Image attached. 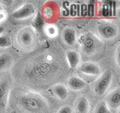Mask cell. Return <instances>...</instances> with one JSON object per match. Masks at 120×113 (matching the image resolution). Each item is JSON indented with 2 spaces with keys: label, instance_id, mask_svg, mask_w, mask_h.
Here are the masks:
<instances>
[{
  "label": "cell",
  "instance_id": "6da1fadb",
  "mask_svg": "<svg viewBox=\"0 0 120 113\" xmlns=\"http://www.w3.org/2000/svg\"><path fill=\"white\" fill-rule=\"evenodd\" d=\"M119 26L115 23L102 20L96 26V36L100 40L110 41L116 39L119 35Z\"/></svg>",
  "mask_w": 120,
  "mask_h": 113
},
{
  "label": "cell",
  "instance_id": "7a4b0ae2",
  "mask_svg": "<svg viewBox=\"0 0 120 113\" xmlns=\"http://www.w3.org/2000/svg\"><path fill=\"white\" fill-rule=\"evenodd\" d=\"M101 45V40L98 39L95 34L91 32L85 33L81 36L80 47L85 54H93L98 50Z\"/></svg>",
  "mask_w": 120,
  "mask_h": 113
},
{
  "label": "cell",
  "instance_id": "3957f363",
  "mask_svg": "<svg viewBox=\"0 0 120 113\" xmlns=\"http://www.w3.org/2000/svg\"><path fill=\"white\" fill-rule=\"evenodd\" d=\"M112 73L110 70H106L101 73L93 85V90L95 94L98 96H102L106 93L112 84Z\"/></svg>",
  "mask_w": 120,
  "mask_h": 113
},
{
  "label": "cell",
  "instance_id": "277c9868",
  "mask_svg": "<svg viewBox=\"0 0 120 113\" xmlns=\"http://www.w3.org/2000/svg\"><path fill=\"white\" fill-rule=\"evenodd\" d=\"M35 31L32 27H26L17 34V43L23 49H29L35 42Z\"/></svg>",
  "mask_w": 120,
  "mask_h": 113
},
{
  "label": "cell",
  "instance_id": "5b68a950",
  "mask_svg": "<svg viewBox=\"0 0 120 113\" xmlns=\"http://www.w3.org/2000/svg\"><path fill=\"white\" fill-rule=\"evenodd\" d=\"M36 13V8L32 3L26 2L18 8L11 14V16L15 20H25L29 18Z\"/></svg>",
  "mask_w": 120,
  "mask_h": 113
},
{
  "label": "cell",
  "instance_id": "8992f818",
  "mask_svg": "<svg viewBox=\"0 0 120 113\" xmlns=\"http://www.w3.org/2000/svg\"><path fill=\"white\" fill-rule=\"evenodd\" d=\"M11 92L10 81L7 78L0 80V111H5L8 103Z\"/></svg>",
  "mask_w": 120,
  "mask_h": 113
},
{
  "label": "cell",
  "instance_id": "52a82bcc",
  "mask_svg": "<svg viewBox=\"0 0 120 113\" xmlns=\"http://www.w3.org/2000/svg\"><path fill=\"white\" fill-rule=\"evenodd\" d=\"M104 101L110 111L119 110L120 108V89L119 87L109 93Z\"/></svg>",
  "mask_w": 120,
  "mask_h": 113
},
{
  "label": "cell",
  "instance_id": "ba28073f",
  "mask_svg": "<svg viewBox=\"0 0 120 113\" xmlns=\"http://www.w3.org/2000/svg\"><path fill=\"white\" fill-rule=\"evenodd\" d=\"M79 67V71L82 74L89 75L92 77H98L102 73H101V67L95 62L86 61L80 64Z\"/></svg>",
  "mask_w": 120,
  "mask_h": 113
},
{
  "label": "cell",
  "instance_id": "9c48e42d",
  "mask_svg": "<svg viewBox=\"0 0 120 113\" xmlns=\"http://www.w3.org/2000/svg\"><path fill=\"white\" fill-rule=\"evenodd\" d=\"M41 98H38L35 95H27L21 99L22 106L30 111H36L43 107L44 101L41 102Z\"/></svg>",
  "mask_w": 120,
  "mask_h": 113
},
{
  "label": "cell",
  "instance_id": "30bf717a",
  "mask_svg": "<svg viewBox=\"0 0 120 113\" xmlns=\"http://www.w3.org/2000/svg\"><path fill=\"white\" fill-rule=\"evenodd\" d=\"M86 85L87 82L77 75H72L68 79V88L74 91H78L84 89Z\"/></svg>",
  "mask_w": 120,
  "mask_h": 113
},
{
  "label": "cell",
  "instance_id": "8fae6325",
  "mask_svg": "<svg viewBox=\"0 0 120 113\" xmlns=\"http://www.w3.org/2000/svg\"><path fill=\"white\" fill-rule=\"evenodd\" d=\"M62 40L70 47L74 46L77 41V32L75 29L71 27H66L62 31Z\"/></svg>",
  "mask_w": 120,
  "mask_h": 113
},
{
  "label": "cell",
  "instance_id": "7c38bea8",
  "mask_svg": "<svg viewBox=\"0 0 120 113\" xmlns=\"http://www.w3.org/2000/svg\"><path fill=\"white\" fill-rule=\"evenodd\" d=\"M66 58L71 69H77L80 65L81 57L78 51L75 50H68L66 51Z\"/></svg>",
  "mask_w": 120,
  "mask_h": 113
},
{
  "label": "cell",
  "instance_id": "4fadbf2b",
  "mask_svg": "<svg viewBox=\"0 0 120 113\" xmlns=\"http://www.w3.org/2000/svg\"><path fill=\"white\" fill-rule=\"evenodd\" d=\"M52 89L56 97L60 100H65L68 97V90L65 85L59 83V84H56L54 86H52Z\"/></svg>",
  "mask_w": 120,
  "mask_h": 113
},
{
  "label": "cell",
  "instance_id": "5bb4252c",
  "mask_svg": "<svg viewBox=\"0 0 120 113\" xmlns=\"http://www.w3.org/2000/svg\"><path fill=\"white\" fill-rule=\"evenodd\" d=\"M76 110L77 113H89L90 109V103L87 97L81 96L76 102Z\"/></svg>",
  "mask_w": 120,
  "mask_h": 113
},
{
  "label": "cell",
  "instance_id": "9a60e30c",
  "mask_svg": "<svg viewBox=\"0 0 120 113\" xmlns=\"http://www.w3.org/2000/svg\"><path fill=\"white\" fill-rule=\"evenodd\" d=\"M45 25H46V23H45V20L42 16V14L38 13L32 21V28L36 32H41L44 31Z\"/></svg>",
  "mask_w": 120,
  "mask_h": 113
},
{
  "label": "cell",
  "instance_id": "2e32d148",
  "mask_svg": "<svg viewBox=\"0 0 120 113\" xmlns=\"http://www.w3.org/2000/svg\"><path fill=\"white\" fill-rule=\"evenodd\" d=\"M13 58L8 53H2L0 54V72L9 69L12 65Z\"/></svg>",
  "mask_w": 120,
  "mask_h": 113
},
{
  "label": "cell",
  "instance_id": "e0dca14e",
  "mask_svg": "<svg viewBox=\"0 0 120 113\" xmlns=\"http://www.w3.org/2000/svg\"><path fill=\"white\" fill-rule=\"evenodd\" d=\"M44 32L49 38L53 39L58 36L59 28L54 24H46L44 28Z\"/></svg>",
  "mask_w": 120,
  "mask_h": 113
},
{
  "label": "cell",
  "instance_id": "ac0fdd59",
  "mask_svg": "<svg viewBox=\"0 0 120 113\" xmlns=\"http://www.w3.org/2000/svg\"><path fill=\"white\" fill-rule=\"evenodd\" d=\"M11 40L10 37L5 34L0 36V48H9L11 45Z\"/></svg>",
  "mask_w": 120,
  "mask_h": 113
},
{
  "label": "cell",
  "instance_id": "d6986e66",
  "mask_svg": "<svg viewBox=\"0 0 120 113\" xmlns=\"http://www.w3.org/2000/svg\"><path fill=\"white\" fill-rule=\"evenodd\" d=\"M94 113H111V111L108 109L105 102L103 100L98 104Z\"/></svg>",
  "mask_w": 120,
  "mask_h": 113
},
{
  "label": "cell",
  "instance_id": "ffe728a7",
  "mask_svg": "<svg viewBox=\"0 0 120 113\" xmlns=\"http://www.w3.org/2000/svg\"><path fill=\"white\" fill-rule=\"evenodd\" d=\"M53 14H54V10L51 6L47 5L44 8L42 16L44 18V20L45 19H48V20H50V19H51L52 17L54 16Z\"/></svg>",
  "mask_w": 120,
  "mask_h": 113
},
{
  "label": "cell",
  "instance_id": "44dd1931",
  "mask_svg": "<svg viewBox=\"0 0 120 113\" xmlns=\"http://www.w3.org/2000/svg\"><path fill=\"white\" fill-rule=\"evenodd\" d=\"M57 113H73V109L69 105H64L59 109Z\"/></svg>",
  "mask_w": 120,
  "mask_h": 113
},
{
  "label": "cell",
  "instance_id": "7402d4cb",
  "mask_svg": "<svg viewBox=\"0 0 120 113\" xmlns=\"http://www.w3.org/2000/svg\"><path fill=\"white\" fill-rule=\"evenodd\" d=\"M7 18H8V14L6 11L4 10H0V24L5 21Z\"/></svg>",
  "mask_w": 120,
  "mask_h": 113
},
{
  "label": "cell",
  "instance_id": "603a6c76",
  "mask_svg": "<svg viewBox=\"0 0 120 113\" xmlns=\"http://www.w3.org/2000/svg\"><path fill=\"white\" fill-rule=\"evenodd\" d=\"M14 3L12 0H0V5L3 6H11Z\"/></svg>",
  "mask_w": 120,
  "mask_h": 113
},
{
  "label": "cell",
  "instance_id": "cb8c5ba5",
  "mask_svg": "<svg viewBox=\"0 0 120 113\" xmlns=\"http://www.w3.org/2000/svg\"><path fill=\"white\" fill-rule=\"evenodd\" d=\"M115 60H116V65H117L118 68L119 67V45L116 48V54H115Z\"/></svg>",
  "mask_w": 120,
  "mask_h": 113
},
{
  "label": "cell",
  "instance_id": "d4e9b609",
  "mask_svg": "<svg viewBox=\"0 0 120 113\" xmlns=\"http://www.w3.org/2000/svg\"><path fill=\"white\" fill-rule=\"evenodd\" d=\"M4 32H5V28H4L2 26L0 25V36L2 35V34L4 33Z\"/></svg>",
  "mask_w": 120,
  "mask_h": 113
}]
</instances>
